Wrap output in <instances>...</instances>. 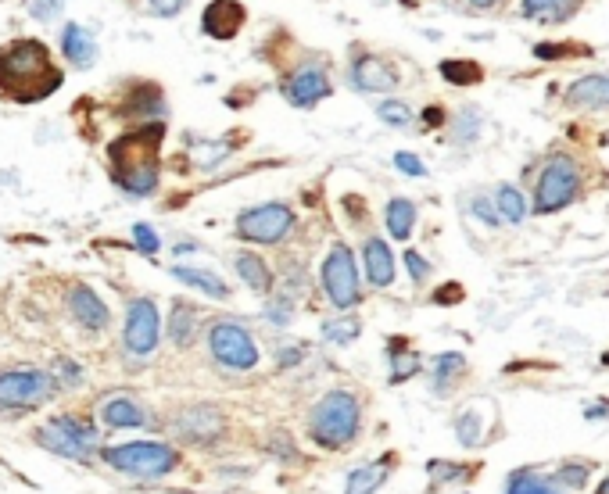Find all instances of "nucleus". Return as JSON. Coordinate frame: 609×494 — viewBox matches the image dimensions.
I'll list each match as a JSON object with an SVG mask.
<instances>
[{"label": "nucleus", "instance_id": "obj_1", "mask_svg": "<svg viewBox=\"0 0 609 494\" xmlns=\"http://www.w3.org/2000/svg\"><path fill=\"white\" fill-rule=\"evenodd\" d=\"M61 86V72L40 40H15L0 51V90L15 101H43Z\"/></svg>", "mask_w": 609, "mask_h": 494}, {"label": "nucleus", "instance_id": "obj_2", "mask_svg": "<svg viewBox=\"0 0 609 494\" xmlns=\"http://www.w3.org/2000/svg\"><path fill=\"white\" fill-rule=\"evenodd\" d=\"M165 129L158 122L151 126H140L126 137H119L112 144V169L115 183H119L126 194L147 197L155 194L158 187V147H162Z\"/></svg>", "mask_w": 609, "mask_h": 494}, {"label": "nucleus", "instance_id": "obj_3", "mask_svg": "<svg viewBox=\"0 0 609 494\" xmlns=\"http://www.w3.org/2000/svg\"><path fill=\"white\" fill-rule=\"evenodd\" d=\"M362 423V405L352 391H330L316 401V409L309 416V437L326 448L337 452L344 444H352Z\"/></svg>", "mask_w": 609, "mask_h": 494}, {"label": "nucleus", "instance_id": "obj_4", "mask_svg": "<svg viewBox=\"0 0 609 494\" xmlns=\"http://www.w3.org/2000/svg\"><path fill=\"white\" fill-rule=\"evenodd\" d=\"M101 459L112 469L126 473V477L137 480H162L169 477L172 469L180 466V452L172 444L162 441H129V444H112L104 448Z\"/></svg>", "mask_w": 609, "mask_h": 494}, {"label": "nucleus", "instance_id": "obj_5", "mask_svg": "<svg viewBox=\"0 0 609 494\" xmlns=\"http://www.w3.org/2000/svg\"><path fill=\"white\" fill-rule=\"evenodd\" d=\"M36 441L47 448V452L61 455V459H76L90 462L97 455V430L90 419L79 416H54L36 430Z\"/></svg>", "mask_w": 609, "mask_h": 494}, {"label": "nucleus", "instance_id": "obj_6", "mask_svg": "<svg viewBox=\"0 0 609 494\" xmlns=\"http://www.w3.org/2000/svg\"><path fill=\"white\" fill-rule=\"evenodd\" d=\"M577 187H581L577 165L570 162L567 154H556V158L541 169L538 190H534V212L552 215V212H559V208H567L577 197Z\"/></svg>", "mask_w": 609, "mask_h": 494}, {"label": "nucleus", "instance_id": "obj_7", "mask_svg": "<svg viewBox=\"0 0 609 494\" xmlns=\"http://www.w3.org/2000/svg\"><path fill=\"white\" fill-rule=\"evenodd\" d=\"M58 384L43 369H8L0 373V409H40L54 398Z\"/></svg>", "mask_w": 609, "mask_h": 494}, {"label": "nucleus", "instance_id": "obj_8", "mask_svg": "<svg viewBox=\"0 0 609 494\" xmlns=\"http://www.w3.org/2000/svg\"><path fill=\"white\" fill-rule=\"evenodd\" d=\"M323 290L337 308H352L362 301L359 269H355V255L348 244H334L330 255L323 258Z\"/></svg>", "mask_w": 609, "mask_h": 494}, {"label": "nucleus", "instance_id": "obj_9", "mask_svg": "<svg viewBox=\"0 0 609 494\" xmlns=\"http://www.w3.org/2000/svg\"><path fill=\"white\" fill-rule=\"evenodd\" d=\"M294 212L280 201H269V205L248 208V212L237 215V237L248 240V244H280V240L291 233Z\"/></svg>", "mask_w": 609, "mask_h": 494}, {"label": "nucleus", "instance_id": "obj_10", "mask_svg": "<svg viewBox=\"0 0 609 494\" xmlns=\"http://www.w3.org/2000/svg\"><path fill=\"white\" fill-rule=\"evenodd\" d=\"M208 348H212L215 362L226 369H255L258 366V348L251 341V333L241 323H215L208 333Z\"/></svg>", "mask_w": 609, "mask_h": 494}, {"label": "nucleus", "instance_id": "obj_11", "mask_svg": "<svg viewBox=\"0 0 609 494\" xmlns=\"http://www.w3.org/2000/svg\"><path fill=\"white\" fill-rule=\"evenodd\" d=\"M158 333H162V323H158V308L151 298H137L126 312V330H122V344H126L129 355L147 358L155 355L158 348Z\"/></svg>", "mask_w": 609, "mask_h": 494}, {"label": "nucleus", "instance_id": "obj_12", "mask_svg": "<svg viewBox=\"0 0 609 494\" xmlns=\"http://www.w3.org/2000/svg\"><path fill=\"white\" fill-rule=\"evenodd\" d=\"M244 26V8L237 0H212L201 15V33L212 40H233Z\"/></svg>", "mask_w": 609, "mask_h": 494}, {"label": "nucleus", "instance_id": "obj_13", "mask_svg": "<svg viewBox=\"0 0 609 494\" xmlns=\"http://www.w3.org/2000/svg\"><path fill=\"white\" fill-rule=\"evenodd\" d=\"M284 97L294 108H312L323 97H330V79H326L323 69H298L284 83Z\"/></svg>", "mask_w": 609, "mask_h": 494}, {"label": "nucleus", "instance_id": "obj_14", "mask_svg": "<svg viewBox=\"0 0 609 494\" xmlns=\"http://www.w3.org/2000/svg\"><path fill=\"white\" fill-rule=\"evenodd\" d=\"M69 312L76 316L79 326H86V330H104V326H108V319H112L108 305H104V301L97 298L90 287L72 290V294H69Z\"/></svg>", "mask_w": 609, "mask_h": 494}, {"label": "nucleus", "instance_id": "obj_15", "mask_svg": "<svg viewBox=\"0 0 609 494\" xmlns=\"http://www.w3.org/2000/svg\"><path fill=\"white\" fill-rule=\"evenodd\" d=\"M101 419L115 430H129V426H144L147 423V409L137 398L129 394H112V398L101 405Z\"/></svg>", "mask_w": 609, "mask_h": 494}, {"label": "nucleus", "instance_id": "obj_16", "mask_svg": "<svg viewBox=\"0 0 609 494\" xmlns=\"http://www.w3.org/2000/svg\"><path fill=\"white\" fill-rule=\"evenodd\" d=\"M176 430H180L187 441L205 444V441H215V437L223 434V416H219L215 409H190V412H183V419L176 423Z\"/></svg>", "mask_w": 609, "mask_h": 494}, {"label": "nucleus", "instance_id": "obj_17", "mask_svg": "<svg viewBox=\"0 0 609 494\" xmlns=\"http://www.w3.org/2000/svg\"><path fill=\"white\" fill-rule=\"evenodd\" d=\"M570 108H609V76H584L567 86Z\"/></svg>", "mask_w": 609, "mask_h": 494}, {"label": "nucleus", "instance_id": "obj_18", "mask_svg": "<svg viewBox=\"0 0 609 494\" xmlns=\"http://www.w3.org/2000/svg\"><path fill=\"white\" fill-rule=\"evenodd\" d=\"M362 258H366V276L373 287H391L395 280V258H391V247L380 237H369L362 247Z\"/></svg>", "mask_w": 609, "mask_h": 494}, {"label": "nucleus", "instance_id": "obj_19", "mask_svg": "<svg viewBox=\"0 0 609 494\" xmlns=\"http://www.w3.org/2000/svg\"><path fill=\"white\" fill-rule=\"evenodd\" d=\"M391 466H395V455H384V459L352 469V473H348V484H344V494H373L387 480Z\"/></svg>", "mask_w": 609, "mask_h": 494}, {"label": "nucleus", "instance_id": "obj_20", "mask_svg": "<svg viewBox=\"0 0 609 494\" xmlns=\"http://www.w3.org/2000/svg\"><path fill=\"white\" fill-rule=\"evenodd\" d=\"M172 276L180 283H187V287L201 290L205 298H215V301L230 298V287H226L215 273H208V269H198V265H172Z\"/></svg>", "mask_w": 609, "mask_h": 494}, {"label": "nucleus", "instance_id": "obj_21", "mask_svg": "<svg viewBox=\"0 0 609 494\" xmlns=\"http://www.w3.org/2000/svg\"><path fill=\"white\" fill-rule=\"evenodd\" d=\"M352 83L359 86V90H369V94H377V90H391V86L398 83V76L391 69H387L380 58H362L355 61L352 69Z\"/></svg>", "mask_w": 609, "mask_h": 494}, {"label": "nucleus", "instance_id": "obj_22", "mask_svg": "<svg viewBox=\"0 0 609 494\" xmlns=\"http://www.w3.org/2000/svg\"><path fill=\"white\" fill-rule=\"evenodd\" d=\"M61 51H65V58H69L72 65H90V61L97 58L94 36L86 33L83 26H76V22H69L65 33H61Z\"/></svg>", "mask_w": 609, "mask_h": 494}, {"label": "nucleus", "instance_id": "obj_23", "mask_svg": "<svg viewBox=\"0 0 609 494\" xmlns=\"http://www.w3.org/2000/svg\"><path fill=\"white\" fill-rule=\"evenodd\" d=\"M233 265H237V276H241L255 294H269V290H273V273H269V265L258 255L241 251V255H233Z\"/></svg>", "mask_w": 609, "mask_h": 494}, {"label": "nucleus", "instance_id": "obj_24", "mask_svg": "<svg viewBox=\"0 0 609 494\" xmlns=\"http://www.w3.org/2000/svg\"><path fill=\"white\" fill-rule=\"evenodd\" d=\"M169 337L180 348H187V344H194V337H198V312L187 305V301H176L172 305V319H169Z\"/></svg>", "mask_w": 609, "mask_h": 494}, {"label": "nucleus", "instance_id": "obj_25", "mask_svg": "<svg viewBox=\"0 0 609 494\" xmlns=\"http://www.w3.org/2000/svg\"><path fill=\"white\" fill-rule=\"evenodd\" d=\"M412 226H416V205H412L409 197H395L391 205H387V230L395 240H409Z\"/></svg>", "mask_w": 609, "mask_h": 494}, {"label": "nucleus", "instance_id": "obj_26", "mask_svg": "<svg viewBox=\"0 0 609 494\" xmlns=\"http://www.w3.org/2000/svg\"><path fill=\"white\" fill-rule=\"evenodd\" d=\"M506 494H563V491H556V484L545 480L541 473H534V469H513L506 480Z\"/></svg>", "mask_w": 609, "mask_h": 494}, {"label": "nucleus", "instance_id": "obj_27", "mask_svg": "<svg viewBox=\"0 0 609 494\" xmlns=\"http://www.w3.org/2000/svg\"><path fill=\"white\" fill-rule=\"evenodd\" d=\"M466 369V358L459 355V351H445V355H438V362H434V394H448L452 391V380Z\"/></svg>", "mask_w": 609, "mask_h": 494}, {"label": "nucleus", "instance_id": "obj_28", "mask_svg": "<svg viewBox=\"0 0 609 494\" xmlns=\"http://www.w3.org/2000/svg\"><path fill=\"white\" fill-rule=\"evenodd\" d=\"M455 437H459V444H466V448H477V444L484 441V416L473 409V405L455 416Z\"/></svg>", "mask_w": 609, "mask_h": 494}, {"label": "nucleus", "instance_id": "obj_29", "mask_svg": "<svg viewBox=\"0 0 609 494\" xmlns=\"http://www.w3.org/2000/svg\"><path fill=\"white\" fill-rule=\"evenodd\" d=\"M592 462H584V459H570L563 462V466L556 469V484L570 487V491H581L584 484H588V477H592Z\"/></svg>", "mask_w": 609, "mask_h": 494}, {"label": "nucleus", "instance_id": "obj_30", "mask_svg": "<svg viewBox=\"0 0 609 494\" xmlns=\"http://www.w3.org/2000/svg\"><path fill=\"white\" fill-rule=\"evenodd\" d=\"M441 76L455 86H473V83H481L484 72H481V65H473V61H441Z\"/></svg>", "mask_w": 609, "mask_h": 494}, {"label": "nucleus", "instance_id": "obj_31", "mask_svg": "<svg viewBox=\"0 0 609 494\" xmlns=\"http://www.w3.org/2000/svg\"><path fill=\"white\" fill-rule=\"evenodd\" d=\"M498 212L506 222H524L527 219V201L516 187H498Z\"/></svg>", "mask_w": 609, "mask_h": 494}, {"label": "nucleus", "instance_id": "obj_32", "mask_svg": "<svg viewBox=\"0 0 609 494\" xmlns=\"http://www.w3.org/2000/svg\"><path fill=\"white\" fill-rule=\"evenodd\" d=\"M577 8V0H524L527 18H545V15H570Z\"/></svg>", "mask_w": 609, "mask_h": 494}, {"label": "nucleus", "instance_id": "obj_33", "mask_svg": "<svg viewBox=\"0 0 609 494\" xmlns=\"http://www.w3.org/2000/svg\"><path fill=\"white\" fill-rule=\"evenodd\" d=\"M391 384H405V380H409V376H416L420 373V355H412V351H395V355H391Z\"/></svg>", "mask_w": 609, "mask_h": 494}, {"label": "nucleus", "instance_id": "obj_34", "mask_svg": "<svg viewBox=\"0 0 609 494\" xmlns=\"http://www.w3.org/2000/svg\"><path fill=\"white\" fill-rule=\"evenodd\" d=\"M427 469H430V480H434V484H455V480L470 477V466H459V462H441V459H434Z\"/></svg>", "mask_w": 609, "mask_h": 494}, {"label": "nucleus", "instance_id": "obj_35", "mask_svg": "<svg viewBox=\"0 0 609 494\" xmlns=\"http://www.w3.org/2000/svg\"><path fill=\"white\" fill-rule=\"evenodd\" d=\"M323 337L330 344H348V341H355V337H359V323H355V319H337V323H326Z\"/></svg>", "mask_w": 609, "mask_h": 494}, {"label": "nucleus", "instance_id": "obj_36", "mask_svg": "<svg viewBox=\"0 0 609 494\" xmlns=\"http://www.w3.org/2000/svg\"><path fill=\"white\" fill-rule=\"evenodd\" d=\"M377 115L387 122V126H409V122H412V111L405 108L402 101H380Z\"/></svg>", "mask_w": 609, "mask_h": 494}, {"label": "nucleus", "instance_id": "obj_37", "mask_svg": "<svg viewBox=\"0 0 609 494\" xmlns=\"http://www.w3.org/2000/svg\"><path fill=\"white\" fill-rule=\"evenodd\" d=\"M133 237H137V244H140V251H147V255H155L158 247V233L151 230V226H144V222H137V226H133Z\"/></svg>", "mask_w": 609, "mask_h": 494}, {"label": "nucleus", "instance_id": "obj_38", "mask_svg": "<svg viewBox=\"0 0 609 494\" xmlns=\"http://www.w3.org/2000/svg\"><path fill=\"white\" fill-rule=\"evenodd\" d=\"M395 165L405 172V176H427V165H423L420 158H416V154H409V151L395 154Z\"/></svg>", "mask_w": 609, "mask_h": 494}, {"label": "nucleus", "instance_id": "obj_39", "mask_svg": "<svg viewBox=\"0 0 609 494\" xmlns=\"http://www.w3.org/2000/svg\"><path fill=\"white\" fill-rule=\"evenodd\" d=\"M405 265H409V276L416 283H423L430 276V265H427V258L423 255H416V251H405Z\"/></svg>", "mask_w": 609, "mask_h": 494}, {"label": "nucleus", "instance_id": "obj_40", "mask_svg": "<svg viewBox=\"0 0 609 494\" xmlns=\"http://www.w3.org/2000/svg\"><path fill=\"white\" fill-rule=\"evenodd\" d=\"M151 8H155V15L162 18H172V15H180L183 8H187V0H147Z\"/></svg>", "mask_w": 609, "mask_h": 494}, {"label": "nucleus", "instance_id": "obj_41", "mask_svg": "<svg viewBox=\"0 0 609 494\" xmlns=\"http://www.w3.org/2000/svg\"><path fill=\"white\" fill-rule=\"evenodd\" d=\"M61 8V0H29V15H36V18H54V11Z\"/></svg>", "mask_w": 609, "mask_h": 494}, {"label": "nucleus", "instance_id": "obj_42", "mask_svg": "<svg viewBox=\"0 0 609 494\" xmlns=\"http://www.w3.org/2000/svg\"><path fill=\"white\" fill-rule=\"evenodd\" d=\"M473 212L481 215V219H484V222H491V226H495V222H498L495 208H491V205H488V201H484V197H477V201H473Z\"/></svg>", "mask_w": 609, "mask_h": 494}, {"label": "nucleus", "instance_id": "obj_43", "mask_svg": "<svg viewBox=\"0 0 609 494\" xmlns=\"http://www.w3.org/2000/svg\"><path fill=\"white\" fill-rule=\"evenodd\" d=\"M584 416H588V419H606L609 416V401H595V405H588V409H584Z\"/></svg>", "mask_w": 609, "mask_h": 494}, {"label": "nucleus", "instance_id": "obj_44", "mask_svg": "<svg viewBox=\"0 0 609 494\" xmlns=\"http://www.w3.org/2000/svg\"><path fill=\"white\" fill-rule=\"evenodd\" d=\"M58 376H65V380H72V384H79V369L72 366V362H58Z\"/></svg>", "mask_w": 609, "mask_h": 494}, {"label": "nucleus", "instance_id": "obj_45", "mask_svg": "<svg viewBox=\"0 0 609 494\" xmlns=\"http://www.w3.org/2000/svg\"><path fill=\"white\" fill-rule=\"evenodd\" d=\"M473 8H491V4H498V0H470Z\"/></svg>", "mask_w": 609, "mask_h": 494}, {"label": "nucleus", "instance_id": "obj_46", "mask_svg": "<svg viewBox=\"0 0 609 494\" xmlns=\"http://www.w3.org/2000/svg\"><path fill=\"white\" fill-rule=\"evenodd\" d=\"M595 494H609V477H606V480H602V484H599V487H595Z\"/></svg>", "mask_w": 609, "mask_h": 494}, {"label": "nucleus", "instance_id": "obj_47", "mask_svg": "<svg viewBox=\"0 0 609 494\" xmlns=\"http://www.w3.org/2000/svg\"><path fill=\"white\" fill-rule=\"evenodd\" d=\"M602 362H606V366H609V351H606V355H602Z\"/></svg>", "mask_w": 609, "mask_h": 494}, {"label": "nucleus", "instance_id": "obj_48", "mask_svg": "<svg viewBox=\"0 0 609 494\" xmlns=\"http://www.w3.org/2000/svg\"><path fill=\"white\" fill-rule=\"evenodd\" d=\"M602 144H609V133H606V137H602Z\"/></svg>", "mask_w": 609, "mask_h": 494}]
</instances>
